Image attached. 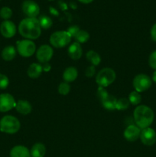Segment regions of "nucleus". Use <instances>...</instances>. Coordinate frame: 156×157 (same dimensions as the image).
Wrapping results in <instances>:
<instances>
[{
    "label": "nucleus",
    "instance_id": "obj_1",
    "mask_svg": "<svg viewBox=\"0 0 156 157\" xmlns=\"http://www.w3.org/2000/svg\"><path fill=\"white\" fill-rule=\"evenodd\" d=\"M20 35L26 39L34 40L41 35V28L36 18H26L21 20L18 25Z\"/></svg>",
    "mask_w": 156,
    "mask_h": 157
},
{
    "label": "nucleus",
    "instance_id": "obj_2",
    "mask_svg": "<svg viewBox=\"0 0 156 157\" xmlns=\"http://www.w3.org/2000/svg\"><path fill=\"white\" fill-rule=\"evenodd\" d=\"M133 117L136 126L143 130L150 127L154 118L153 110L149 107L145 105H139L135 109Z\"/></svg>",
    "mask_w": 156,
    "mask_h": 157
},
{
    "label": "nucleus",
    "instance_id": "obj_3",
    "mask_svg": "<svg viewBox=\"0 0 156 157\" xmlns=\"http://www.w3.org/2000/svg\"><path fill=\"white\" fill-rule=\"evenodd\" d=\"M21 127V124L18 118L12 115H6L0 121V130L8 134L16 133Z\"/></svg>",
    "mask_w": 156,
    "mask_h": 157
},
{
    "label": "nucleus",
    "instance_id": "obj_4",
    "mask_svg": "<svg viewBox=\"0 0 156 157\" xmlns=\"http://www.w3.org/2000/svg\"><path fill=\"white\" fill-rule=\"evenodd\" d=\"M116 78V72L113 69L105 67L99 71L96 77V82L99 87H106L113 84Z\"/></svg>",
    "mask_w": 156,
    "mask_h": 157
},
{
    "label": "nucleus",
    "instance_id": "obj_5",
    "mask_svg": "<svg viewBox=\"0 0 156 157\" xmlns=\"http://www.w3.org/2000/svg\"><path fill=\"white\" fill-rule=\"evenodd\" d=\"M71 38L67 31H58L50 35V43L54 48H62L70 44Z\"/></svg>",
    "mask_w": 156,
    "mask_h": 157
},
{
    "label": "nucleus",
    "instance_id": "obj_6",
    "mask_svg": "<svg viewBox=\"0 0 156 157\" xmlns=\"http://www.w3.org/2000/svg\"><path fill=\"white\" fill-rule=\"evenodd\" d=\"M36 44L29 39H24L17 43V52L24 58H29L35 53Z\"/></svg>",
    "mask_w": 156,
    "mask_h": 157
},
{
    "label": "nucleus",
    "instance_id": "obj_7",
    "mask_svg": "<svg viewBox=\"0 0 156 157\" xmlns=\"http://www.w3.org/2000/svg\"><path fill=\"white\" fill-rule=\"evenodd\" d=\"M152 81L149 76L145 74H139L133 79V87L135 90L139 93L146 91L151 87Z\"/></svg>",
    "mask_w": 156,
    "mask_h": 157
},
{
    "label": "nucleus",
    "instance_id": "obj_8",
    "mask_svg": "<svg viewBox=\"0 0 156 157\" xmlns=\"http://www.w3.org/2000/svg\"><path fill=\"white\" fill-rule=\"evenodd\" d=\"M23 12L28 18H36L40 13V7L33 0H25L21 5Z\"/></svg>",
    "mask_w": 156,
    "mask_h": 157
},
{
    "label": "nucleus",
    "instance_id": "obj_9",
    "mask_svg": "<svg viewBox=\"0 0 156 157\" xmlns=\"http://www.w3.org/2000/svg\"><path fill=\"white\" fill-rule=\"evenodd\" d=\"M54 55V50L50 46L43 44L36 52V58L41 64L48 63Z\"/></svg>",
    "mask_w": 156,
    "mask_h": 157
},
{
    "label": "nucleus",
    "instance_id": "obj_10",
    "mask_svg": "<svg viewBox=\"0 0 156 157\" xmlns=\"http://www.w3.org/2000/svg\"><path fill=\"white\" fill-rule=\"evenodd\" d=\"M16 102L12 95L10 94H0V112H8L15 107Z\"/></svg>",
    "mask_w": 156,
    "mask_h": 157
},
{
    "label": "nucleus",
    "instance_id": "obj_11",
    "mask_svg": "<svg viewBox=\"0 0 156 157\" xmlns=\"http://www.w3.org/2000/svg\"><path fill=\"white\" fill-rule=\"evenodd\" d=\"M139 138L144 145L151 147L156 143V132L151 127H147L141 130Z\"/></svg>",
    "mask_w": 156,
    "mask_h": 157
},
{
    "label": "nucleus",
    "instance_id": "obj_12",
    "mask_svg": "<svg viewBox=\"0 0 156 157\" xmlns=\"http://www.w3.org/2000/svg\"><path fill=\"white\" fill-rule=\"evenodd\" d=\"M16 26L13 21L9 20H5L0 25V32L4 38H10L15 36L16 34Z\"/></svg>",
    "mask_w": 156,
    "mask_h": 157
},
{
    "label": "nucleus",
    "instance_id": "obj_13",
    "mask_svg": "<svg viewBox=\"0 0 156 157\" xmlns=\"http://www.w3.org/2000/svg\"><path fill=\"white\" fill-rule=\"evenodd\" d=\"M141 129L136 125L128 126L124 131V137L129 142H135L140 137Z\"/></svg>",
    "mask_w": 156,
    "mask_h": 157
},
{
    "label": "nucleus",
    "instance_id": "obj_14",
    "mask_svg": "<svg viewBox=\"0 0 156 157\" xmlns=\"http://www.w3.org/2000/svg\"><path fill=\"white\" fill-rule=\"evenodd\" d=\"M67 53H68L69 57L71 59L75 60V61L79 60L83 55V50L80 44L76 42V41L72 43L69 47L68 50H67Z\"/></svg>",
    "mask_w": 156,
    "mask_h": 157
},
{
    "label": "nucleus",
    "instance_id": "obj_15",
    "mask_svg": "<svg viewBox=\"0 0 156 157\" xmlns=\"http://www.w3.org/2000/svg\"><path fill=\"white\" fill-rule=\"evenodd\" d=\"M10 157H32L30 150L26 147L18 145L14 147L10 151Z\"/></svg>",
    "mask_w": 156,
    "mask_h": 157
},
{
    "label": "nucleus",
    "instance_id": "obj_16",
    "mask_svg": "<svg viewBox=\"0 0 156 157\" xmlns=\"http://www.w3.org/2000/svg\"><path fill=\"white\" fill-rule=\"evenodd\" d=\"M43 72L42 65L38 63H32L27 71L28 76L32 79H37L41 75Z\"/></svg>",
    "mask_w": 156,
    "mask_h": 157
},
{
    "label": "nucleus",
    "instance_id": "obj_17",
    "mask_svg": "<svg viewBox=\"0 0 156 157\" xmlns=\"http://www.w3.org/2000/svg\"><path fill=\"white\" fill-rule=\"evenodd\" d=\"M15 109L17 112L22 115H28L32 112V106L28 101H24V100H19L16 103Z\"/></svg>",
    "mask_w": 156,
    "mask_h": 157
},
{
    "label": "nucleus",
    "instance_id": "obj_18",
    "mask_svg": "<svg viewBox=\"0 0 156 157\" xmlns=\"http://www.w3.org/2000/svg\"><path fill=\"white\" fill-rule=\"evenodd\" d=\"M78 71L74 67H68L64 70L63 73V78L67 83L73 82L77 78Z\"/></svg>",
    "mask_w": 156,
    "mask_h": 157
},
{
    "label": "nucleus",
    "instance_id": "obj_19",
    "mask_svg": "<svg viewBox=\"0 0 156 157\" xmlns=\"http://www.w3.org/2000/svg\"><path fill=\"white\" fill-rule=\"evenodd\" d=\"M32 157H44L46 153V147L41 143H37L32 146L30 150Z\"/></svg>",
    "mask_w": 156,
    "mask_h": 157
},
{
    "label": "nucleus",
    "instance_id": "obj_20",
    "mask_svg": "<svg viewBox=\"0 0 156 157\" xmlns=\"http://www.w3.org/2000/svg\"><path fill=\"white\" fill-rule=\"evenodd\" d=\"M17 51L15 47L12 45L7 46L2 52V58L6 61H12L16 56Z\"/></svg>",
    "mask_w": 156,
    "mask_h": 157
},
{
    "label": "nucleus",
    "instance_id": "obj_21",
    "mask_svg": "<svg viewBox=\"0 0 156 157\" xmlns=\"http://www.w3.org/2000/svg\"><path fill=\"white\" fill-rule=\"evenodd\" d=\"M102 107L108 110H114L116 108L117 99L114 96L109 94L106 98L101 101Z\"/></svg>",
    "mask_w": 156,
    "mask_h": 157
},
{
    "label": "nucleus",
    "instance_id": "obj_22",
    "mask_svg": "<svg viewBox=\"0 0 156 157\" xmlns=\"http://www.w3.org/2000/svg\"><path fill=\"white\" fill-rule=\"evenodd\" d=\"M86 58L93 66L99 65L101 62V57L97 52L94 51H89L86 54Z\"/></svg>",
    "mask_w": 156,
    "mask_h": 157
},
{
    "label": "nucleus",
    "instance_id": "obj_23",
    "mask_svg": "<svg viewBox=\"0 0 156 157\" xmlns=\"http://www.w3.org/2000/svg\"><path fill=\"white\" fill-rule=\"evenodd\" d=\"M38 21H39V24L41 25V29H48L53 25V21L52 19L50 17L47 16V15H41L38 18Z\"/></svg>",
    "mask_w": 156,
    "mask_h": 157
},
{
    "label": "nucleus",
    "instance_id": "obj_24",
    "mask_svg": "<svg viewBox=\"0 0 156 157\" xmlns=\"http://www.w3.org/2000/svg\"><path fill=\"white\" fill-rule=\"evenodd\" d=\"M128 101H129L130 104H132L134 106L139 105V104L142 101V97H141L140 93L136 91H132L128 95Z\"/></svg>",
    "mask_w": 156,
    "mask_h": 157
},
{
    "label": "nucleus",
    "instance_id": "obj_25",
    "mask_svg": "<svg viewBox=\"0 0 156 157\" xmlns=\"http://www.w3.org/2000/svg\"><path fill=\"white\" fill-rule=\"evenodd\" d=\"M74 38L76 40V42L83 44L88 41L90 39V34L85 30H80Z\"/></svg>",
    "mask_w": 156,
    "mask_h": 157
},
{
    "label": "nucleus",
    "instance_id": "obj_26",
    "mask_svg": "<svg viewBox=\"0 0 156 157\" xmlns=\"http://www.w3.org/2000/svg\"><path fill=\"white\" fill-rule=\"evenodd\" d=\"M130 102L128 98H122L120 99L117 100L116 103V110H125L129 107Z\"/></svg>",
    "mask_w": 156,
    "mask_h": 157
},
{
    "label": "nucleus",
    "instance_id": "obj_27",
    "mask_svg": "<svg viewBox=\"0 0 156 157\" xmlns=\"http://www.w3.org/2000/svg\"><path fill=\"white\" fill-rule=\"evenodd\" d=\"M70 91V86L68 83L62 82L58 86V93L61 95H67Z\"/></svg>",
    "mask_w": 156,
    "mask_h": 157
},
{
    "label": "nucleus",
    "instance_id": "obj_28",
    "mask_svg": "<svg viewBox=\"0 0 156 157\" xmlns=\"http://www.w3.org/2000/svg\"><path fill=\"white\" fill-rule=\"evenodd\" d=\"M12 15V10L9 7L4 6L0 9V17L5 20H9Z\"/></svg>",
    "mask_w": 156,
    "mask_h": 157
},
{
    "label": "nucleus",
    "instance_id": "obj_29",
    "mask_svg": "<svg viewBox=\"0 0 156 157\" xmlns=\"http://www.w3.org/2000/svg\"><path fill=\"white\" fill-rule=\"evenodd\" d=\"M9 84V80L6 75L0 74V89L7 88Z\"/></svg>",
    "mask_w": 156,
    "mask_h": 157
},
{
    "label": "nucleus",
    "instance_id": "obj_30",
    "mask_svg": "<svg viewBox=\"0 0 156 157\" xmlns=\"http://www.w3.org/2000/svg\"><path fill=\"white\" fill-rule=\"evenodd\" d=\"M110 94L107 92V90H106L105 87H99L98 88L97 90V93H96V95H97L98 98L100 100V101H102V100L105 99Z\"/></svg>",
    "mask_w": 156,
    "mask_h": 157
},
{
    "label": "nucleus",
    "instance_id": "obj_31",
    "mask_svg": "<svg viewBox=\"0 0 156 157\" xmlns=\"http://www.w3.org/2000/svg\"><path fill=\"white\" fill-rule=\"evenodd\" d=\"M148 64L154 70H156V50L154 51L150 55L148 58Z\"/></svg>",
    "mask_w": 156,
    "mask_h": 157
},
{
    "label": "nucleus",
    "instance_id": "obj_32",
    "mask_svg": "<svg viewBox=\"0 0 156 157\" xmlns=\"http://www.w3.org/2000/svg\"><path fill=\"white\" fill-rule=\"evenodd\" d=\"M80 30V28L78 27V26L73 25L70 26V27L67 29V32L70 34V36H71L72 38H75Z\"/></svg>",
    "mask_w": 156,
    "mask_h": 157
},
{
    "label": "nucleus",
    "instance_id": "obj_33",
    "mask_svg": "<svg viewBox=\"0 0 156 157\" xmlns=\"http://www.w3.org/2000/svg\"><path fill=\"white\" fill-rule=\"evenodd\" d=\"M95 74H96V67H95V66H89V67L86 69L85 75L87 78H92Z\"/></svg>",
    "mask_w": 156,
    "mask_h": 157
},
{
    "label": "nucleus",
    "instance_id": "obj_34",
    "mask_svg": "<svg viewBox=\"0 0 156 157\" xmlns=\"http://www.w3.org/2000/svg\"><path fill=\"white\" fill-rule=\"evenodd\" d=\"M150 34H151V39L154 41L156 42V23L152 25L151 29V32H150Z\"/></svg>",
    "mask_w": 156,
    "mask_h": 157
},
{
    "label": "nucleus",
    "instance_id": "obj_35",
    "mask_svg": "<svg viewBox=\"0 0 156 157\" xmlns=\"http://www.w3.org/2000/svg\"><path fill=\"white\" fill-rule=\"evenodd\" d=\"M42 68H43V71L48 72L50 70V64H49V63H44V64H43L42 65Z\"/></svg>",
    "mask_w": 156,
    "mask_h": 157
},
{
    "label": "nucleus",
    "instance_id": "obj_36",
    "mask_svg": "<svg viewBox=\"0 0 156 157\" xmlns=\"http://www.w3.org/2000/svg\"><path fill=\"white\" fill-rule=\"evenodd\" d=\"M78 1L80 2H82V3H84V4H89V3L92 2L93 0H78Z\"/></svg>",
    "mask_w": 156,
    "mask_h": 157
},
{
    "label": "nucleus",
    "instance_id": "obj_37",
    "mask_svg": "<svg viewBox=\"0 0 156 157\" xmlns=\"http://www.w3.org/2000/svg\"><path fill=\"white\" fill-rule=\"evenodd\" d=\"M152 81H154V83H156V70L154 71V73L152 75Z\"/></svg>",
    "mask_w": 156,
    "mask_h": 157
},
{
    "label": "nucleus",
    "instance_id": "obj_38",
    "mask_svg": "<svg viewBox=\"0 0 156 157\" xmlns=\"http://www.w3.org/2000/svg\"><path fill=\"white\" fill-rule=\"evenodd\" d=\"M49 1H54V0H49Z\"/></svg>",
    "mask_w": 156,
    "mask_h": 157
}]
</instances>
